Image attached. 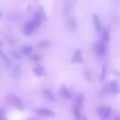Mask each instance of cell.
Returning <instances> with one entry per match:
<instances>
[{"instance_id":"6da1fadb","label":"cell","mask_w":120,"mask_h":120,"mask_svg":"<svg viewBox=\"0 0 120 120\" xmlns=\"http://www.w3.org/2000/svg\"><path fill=\"white\" fill-rule=\"evenodd\" d=\"M94 49H95V52L97 53L99 56H103L106 53V45L103 42H98V43H96Z\"/></svg>"},{"instance_id":"7a4b0ae2","label":"cell","mask_w":120,"mask_h":120,"mask_svg":"<svg viewBox=\"0 0 120 120\" xmlns=\"http://www.w3.org/2000/svg\"><path fill=\"white\" fill-rule=\"evenodd\" d=\"M35 30H36L35 25L33 24L32 21H30V22H27V23H25L24 24V27H23V33H24L26 36H30V35H32V34L35 32Z\"/></svg>"},{"instance_id":"3957f363","label":"cell","mask_w":120,"mask_h":120,"mask_svg":"<svg viewBox=\"0 0 120 120\" xmlns=\"http://www.w3.org/2000/svg\"><path fill=\"white\" fill-rule=\"evenodd\" d=\"M8 98H10V101L12 102L14 106H16V108H18V109H23L24 108V104L22 103V101H21L18 97L13 96V95H10V97Z\"/></svg>"},{"instance_id":"277c9868","label":"cell","mask_w":120,"mask_h":120,"mask_svg":"<svg viewBox=\"0 0 120 120\" xmlns=\"http://www.w3.org/2000/svg\"><path fill=\"white\" fill-rule=\"evenodd\" d=\"M37 113L42 116H45V117H53L55 115V113L53 112L52 110L50 109H45V108H41V109H37Z\"/></svg>"},{"instance_id":"5b68a950","label":"cell","mask_w":120,"mask_h":120,"mask_svg":"<svg viewBox=\"0 0 120 120\" xmlns=\"http://www.w3.org/2000/svg\"><path fill=\"white\" fill-rule=\"evenodd\" d=\"M68 27L71 32H77L78 29V24H77V21L75 18H70L68 20Z\"/></svg>"},{"instance_id":"8992f818","label":"cell","mask_w":120,"mask_h":120,"mask_svg":"<svg viewBox=\"0 0 120 120\" xmlns=\"http://www.w3.org/2000/svg\"><path fill=\"white\" fill-rule=\"evenodd\" d=\"M72 61L74 62V63H80V62L83 61L82 52H81V50H76V52H75L74 56H73Z\"/></svg>"},{"instance_id":"52a82bcc","label":"cell","mask_w":120,"mask_h":120,"mask_svg":"<svg viewBox=\"0 0 120 120\" xmlns=\"http://www.w3.org/2000/svg\"><path fill=\"white\" fill-rule=\"evenodd\" d=\"M93 22H94V26H95L96 31H97L98 33H100L101 30H102V27H101V22H100V18H99L98 15L95 14L93 16Z\"/></svg>"},{"instance_id":"ba28073f","label":"cell","mask_w":120,"mask_h":120,"mask_svg":"<svg viewBox=\"0 0 120 120\" xmlns=\"http://www.w3.org/2000/svg\"><path fill=\"white\" fill-rule=\"evenodd\" d=\"M110 90L113 94H119L120 93V85L117 81H111L110 83Z\"/></svg>"},{"instance_id":"9c48e42d","label":"cell","mask_w":120,"mask_h":120,"mask_svg":"<svg viewBox=\"0 0 120 120\" xmlns=\"http://www.w3.org/2000/svg\"><path fill=\"white\" fill-rule=\"evenodd\" d=\"M100 33H101V42L108 43L110 41V33H109V31L106 29H102Z\"/></svg>"},{"instance_id":"30bf717a","label":"cell","mask_w":120,"mask_h":120,"mask_svg":"<svg viewBox=\"0 0 120 120\" xmlns=\"http://www.w3.org/2000/svg\"><path fill=\"white\" fill-rule=\"evenodd\" d=\"M21 53H22L23 55L29 56V55H31L32 53H33V46L32 45H23L22 48H21Z\"/></svg>"},{"instance_id":"8fae6325","label":"cell","mask_w":120,"mask_h":120,"mask_svg":"<svg viewBox=\"0 0 120 120\" xmlns=\"http://www.w3.org/2000/svg\"><path fill=\"white\" fill-rule=\"evenodd\" d=\"M60 95H61L62 97L66 98V99H71V97H72L71 93L68 92V90L66 89L65 86H61V90H60Z\"/></svg>"},{"instance_id":"7c38bea8","label":"cell","mask_w":120,"mask_h":120,"mask_svg":"<svg viewBox=\"0 0 120 120\" xmlns=\"http://www.w3.org/2000/svg\"><path fill=\"white\" fill-rule=\"evenodd\" d=\"M32 22H33V24L35 25V27L36 29H38V27L41 25V22H42V19L40 18L39 16H38L37 14H35V16H34V18H33V20H32Z\"/></svg>"},{"instance_id":"4fadbf2b","label":"cell","mask_w":120,"mask_h":120,"mask_svg":"<svg viewBox=\"0 0 120 120\" xmlns=\"http://www.w3.org/2000/svg\"><path fill=\"white\" fill-rule=\"evenodd\" d=\"M33 72L35 73V75L38 77H41L44 75V70H43V68H41V66H36V68H34Z\"/></svg>"},{"instance_id":"5bb4252c","label":"cell","mask_w":120,"mask_h":120,"mask_svg":"<svg viewBox=\"0 0 120 120\" xmlns=\"http://www.w3.org/2000/svg\"><path fill=\"white\" fill-rule=\"evenodd\" d=\"M43 94H44V96H45V98H48V99H50V100H55L54 94H53L52 91H50V90H44V91H43Z\"/></svg>"},{"instance_id":"9a60e30c","label":"cell","mask_w":120,"mask_h":120,"mask_svg":"<svg viewBox=\"0 0 120 120\" xmlns=\"http://www.w3.org/2000/svg\"><path fill=\"white\" fill-rule=\"evenodd\" d=\"M83 100H84L83 96H82V95H79L78 98H77V100H76V104H75V105L78 106V108L80 109L81 106H82V104H83Z\"/></svg>"},{"instance_id":"2e32d148","label":"cell","mask_w":120,"mask_h":120,"mask_svg":"<svg viewBox=\"0 0 120 120\" xmlns=\"http://www.w3.org/2000/svg\"><path fill=\"white\" fill-rule=\"evenodd\" d=\"M74 113H75V119L76 120L80 119V109L78 106H76V105L74 106Z\"/></svg>"},{"instance_id":"e0dca14e","label":"cell","mask_w":120,"mask_h":120,"mask_svg":"<svg viewBox=\"0 0 120 120\" xmlns=\"http://www.w3.org/2000/svg\"><path fill=\"white\" fill-rule=\"evenodd\" d=\"M105 76H106V66L104 65L102 68V72H101V76H100V81H103L105 79Z\"/></svg>"},{"instance_id":"ac0fdd59","label":"cell","mask_w":120,"mask_h":120,"mask_svg":"<svg viewBox=\"0 0 120 120\" xmlns=\"http://www.w3.org/2000/svg\"><path fill=\"white\" fill-rule=\"evenodd\" d=\"M102 115H103V118L106 119V118H108V117L111 115V109H110V108L104 109V112H103V114H102Z\"/></svg>"},{"instance_id":"d6986e66","label":"cell","mask_w":120,"mask_h":120,"mask_svg":"<svg viewBox=\"0 0 120 120\" xmlns=\"http://www.w3.org/2000/svg\"><path fill=\"white\" fill-rule=\"evenodd\" d=\"M49 45H50V43H49L48 41H43V42H41V43L38 44V48L43 49V48H46V46H49Z\"/></svg>"},{"instance_id":"ffe728a7","label":"cell","mask_w":120,"mask_h":120,"mask_svg":"<svg viewBox=\"0 0 120 120\" xmlns=\"http://www.w3.org/2000/svg\"><path fill=\"white\" fill-rule=\"evenodd\" d=\"M31 59L34 60V61H38V60L40 59V56H39V55H33V56L31 57Z\"/></svg>"},{"instance_id":"44dd1931","label":"cell","mask_w":120,"mask_h":120,"mask_svg":"<svg viewBox=\"0 0 120 120\" xmlns=\"http://www.w3.org/2000/svg\"><path fill=\"white\" fill-rule=\"evenodd\" d=\"M12 55H13V56H14V57H15V58H16V59H20V56H19V54H18V53L12 52Z\"/></svg>"},{"instance_id":"7402d4cb","label":"cell","mask_w":120,"mask_h":120,"mask_svg":"<svg viewBox=\"0 0 120 120\" xmlns=\"http://www.w3.org/2000/svg\"><path fill=\"white\" fill-rule=\"evenodd\" d=\"M3 17V15H2V13H1V11H0V18H2Z\"/></svg>"},{"instance_id":"603a6c76","label":"cell","mask_w":120,"mask_h":120,"mask_svg":"<svg viewBox=\"0 0 120 120\" xmlns=\"http://www.w3.org/2000/svg\"><path fill=\"white\" fill-rule=\"evenodd\" d=\"M115 120H120L119 117H115Z\"/></svg>"},{"instance_id":"cb8c5ba5","label":"cell","mask_w":120,"mask_h":120,"mask_svg":"<svg viewBox=\"0 0 120 120\" xmlns=\"http://www.w3.org/2000/svg\"><path fill=\"white\" fill-rule=\"evenodd\" d=\"M31 120H35V119H31Z\"/></svg>"}]
</instances>
